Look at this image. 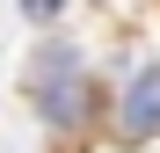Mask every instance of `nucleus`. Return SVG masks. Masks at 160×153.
<instances>
[{"label":"nucleus","instance_id":"4","mask_svg":"<svg viewBox=\"0 0 160 153\" xmlns=\"http://www.w3.org/2000/svg\"><path fill=\"white\" fill-rule=\"evenodd\" d=\"M22 8H29V22H51V15L66 8V0H22Z\"/></svg>","mask_w":160,"mask_h":153},{"label":"nucleus","instance_id":"1","mask_svg":"<svg viewBox=\"0 0 160 153\" xmlns=\"http://www.w3.org/2000/svg\"><path fill=\"white\" fill-rule=\"evenodd\" d=\"M146 139H160V66H138L117 102V146H146Z\"/></svg>","mask_w":160,"mask_h":153},{"label":"nucleus","instance_id":"3","mask_svg":"<svg viewBox=\"0 0 160 153\" xmlns=\"http://www.w3.org/2000/svg\"><path fill=\"white\" fill-rule=\"evenodd\" d=\"M73 59H80V51H73V44H58V37H51V44H37L29 88H44V80H58V73H73Z\"/></svg>","mask_w":160,"mask_h":153},{"label":"nucleus","instance_id":"2","mask_svg":"<svg viewBox=\"0 0 160 153\" xmlns=\"http://www.w3.org/2000/svg\"><path fill=\"white\" fill-rule=\"evenodd\" d=\"M37 95V110H44V124L51 131H80V124L95 117V88H88V73H58V80H44V88H29Z\"/></svg>","mask_w":160,"mask_h":153}]
</instances>
